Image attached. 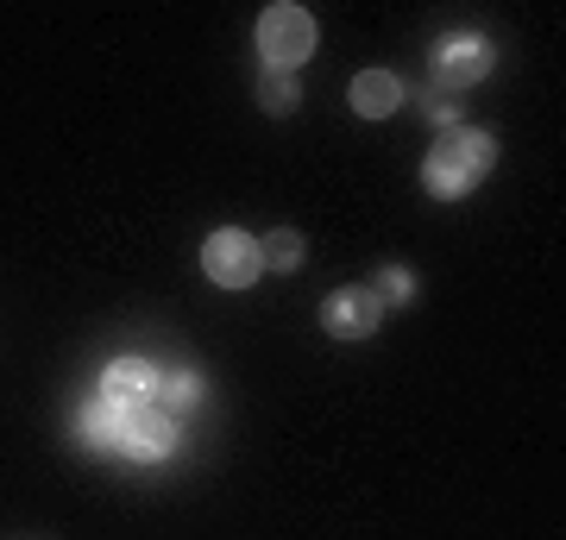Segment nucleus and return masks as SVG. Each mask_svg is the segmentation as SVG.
Here are the masks:
<instances>
[{"label": "nucleus", "instance_id": "nucleus-2", "mask_svg": "<svg viewBox=\"0 0 566 540\" xmlns=\"http://www.w3.org/2000/svg\"><path fill=\"white\" fill-rule=\"evenodd\" d=\"M259 51L271 70H303L315 57V13L296 0H277L259 13Z\"/></svg>", "mask_w": 566, "mask_h": 540}, {"label": "nucleus", "instance_id": "nucleus-13", "mask_svg": "<svg viewBox=\"0 0 566 540\" xmlns=\"http://www.w3.org/2000/svg\"><path fill=\"white\" fill-rule=\"evenodd\" d=\"M371 296H378V301H409V296H416V277H409L403 264H385L378 283H371Z\"/></svg>", "mask_w": 566, "mask_h": 540}, {"label": "nucleus", "instance_id": "nucleus-11", "mask_svg": "<svg viewBox=\"0 0 566 540\" xmlns=\"http://www.w3.org/2000/svg\"><path fill=\"white\" fill-rule=\"evenodd\" d=\"M296 100H303V88H296L290 70H264V82H259V107L264 114H290Z\"/></svg>", "mask_w": 566, "mask_h": 540}, {"label": "nucleus", "instance_id": "nucleus-14", "mask_svg": "<svg viewBox=\"0 0 566 540\" xmlns=\"http://www.w3.org/2000/svg\"><path fill=\"white\" fill-rule=\"evenodd\" d=\"M422 107L434 114V120H441V133H447V126H460V95H447V88H428Z\"/></svg>", "mask_w": 566, "mask_h": 540}, {"label": "nucleus", "instance_id": "nucleus-7", "mask_svg": "<svg viewBox=\"0 0 566 540\" xmlns=\"http://www.w3.org/2000/svg\"><path fill=\"white\" fill-rule=\"evenodd\" d=\"M403 107V82L390 76V70H365V76H353V114H365V120H390Z\"/></svg>", "mask_w": 566, "mask_h": 540}, {"label": "nucleus", "instance_id": "nucleus-12", "mask_svg": "<svg viewBox=\"0 0 566 540\" xmlns=\"http://www.w3.org/2000/svg\"><path fill=\"white\" fill-rule=\"evenodd\" d=\"M202 402V378L196 371H170L164 378V409H196Z\"/></svg>", "mask_w": 566, "mask_h": 540}, {"label": "nucleus", "instance_id": "nucleus-3", "mask_svg": "<svg viewBox=\"0 0 566 540\" xmlns=\"http://www.w3.org/2000/svg\"><path fill=\"white\" fill-rule=\"evenodd\" d=\"M202 271H208V283H221V289H252V283H259V271H264V252H259V240H252V233L221 226V233L202 245Z\"/></svg>", "mask_w": 566, "mask_h": 540}, {"label": "nucleus", "instance_id": "nucleus-10", "mask_svg": "<svg viewBox=\"0 0 566 540\" xmlns=\"http://www.w3.org/2000/svg\"><path fill=\"white\" fill-rule=\"evenodd\" d=\"M259 252H264V264H271V271H296V264H303V233H296V226H277V233H264L259 240Z\"/></svg>", "mask_w": 566, "mask_h": 540}, {"label": "nucleus", "instance_id": "nucleus-1", "mask_svg": "<svg viewBox=\"0 0 566 540\" xmlns=\"http://www.w3.org/2000/svg\"><path fill=\"white\" fill-rule=\"evenodd\" d=\"M491 163H497L491 133H479V126H447L441 139H434V151L422 158V189L441 201H460L465 189H479L491 177Z\"/></svg>", "mask_w": 566, "mask_h": 540}, {"label": "nucleus", "instance_id": "nucleus-4", "mask_svg": "<svg viewBox=\"0 0 566 540\" xmlns=\"http://www.w3.org/2000/svg\"><path fill=\"white\" fill-rule=\"evenodd\" d=\"M428 70H434V88L460 95V88H472V82L491 76V44L479 39V32H447V39L434 44Z\"/></svg>", "mask_w": 566, "mask_h": 540}, {"label": "nucleus", "instance_id": "nucleus-6", "mask_svg": "<svg viewBox=\"0 0 566 540\" xmlns=\"http://www.w3.org/2000/svg\"><path fill=\"white\" fill-rule=\"evenodd\" d=\"M114 446H126L133 459H170V453H177V421H170V409L139 402V409L126 415V427H120V441Z\"/></svg>", "mask_w": 566, "mask_h": 540}, {"label": "nucleus", "instance_id": "nucleus-8", "mask_svg": "<svg viewBox=\"0 0 566 540\" xmlns=\"http://www.w3.org/2000/svg\"><path fill=\"white\" fill-rule=\"evenodd\" d=\"M107 396H120V402H151V390H158V371H151V359H139V352H126V359L107 364V378H102Z\"/></svg>", "mask_w": 566, "mask_h": 540}, {"label": "nucleus", "instance_id": "nucleus-5", "mask_svg": "<svg viewBox=\"0 0 566 540\" xmlns=\"http://www.w3.org/2000/svg\"><path fill=\"white\" fill-rule=\"evenodd\" d=\"M378 320H385V301L371 296V289H359V283H346V289H334V296L322 301L327 340H371Z\"/></svg>", "mask_w": 566, "mask_h": 540}, {"label": "nucleus", "instance_id": "nucleus-9", "mask_svg": "<svg viewBox=\"0 0 566 540\" xmlns=\"http://www.w3.org/2000/svg\"><path fill=\"white\" fill-rule=\"evenodd\" d=\"M126 415H133V402H120V396H88L82 402V441L88 446H107V441H120V427H126Z\"/></svg>", "mask_w": 566, "mask_h": 540}]
</instances>
